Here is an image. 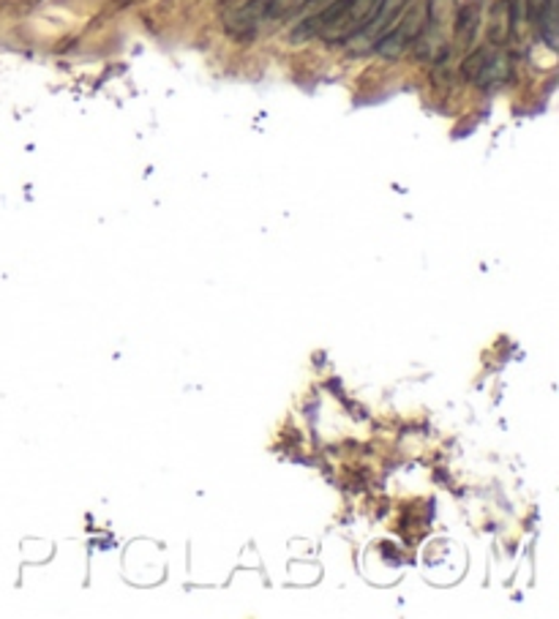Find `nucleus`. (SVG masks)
I'll use <instances>...</instances> for the list:
<instances>
[{"label": "nucleus", "mask_w": 559, "mask_h": 619, "mask_svg": "<svg viewBox=\"0 0 559 619\" xmlns=\"http://www.w3.org/2000/svg\"><path fill=\"white\" fill-rule=\"evenodd\" d=\"M428 20V0H405V7L399 9L396 20L390 23V28L385 30L383 39L374 45V52L388 61H396L407 52V47L418 45L423 28H426Z\"/></svg>", "instance_id": "3"}, {"label": "nucleus", "mask_w": 559, "mask_h": 619, "mask_svg": "<svg viewBox=\"0 0 559 619\" xmlns=\"http://www.w3.org/2000/svg\"><path fill=\"white\" fill-rule=\"evenodd\" d=\"M510 39H513V9H510V0H494L488 41L494 47H505Z\"/></svg>", "instance_id": "6"}, {"label": "nucleus", "mask_w": 559, "mask_h": 619, "mask_svg": "<svg viewBox=\"0 0 559 619\" xmlns=\"http://www.w3.org/2000/svg\"><path fill=\"white\" fill-rule=\"evenodd\" d=\"M401 7H405V0H383L377 14L371 17V23L347 41L349 50H352L355 55H363V52L374 50V45L383 39V34L390 28V23L396 20V14H399Z\"/></svg>", "instance_id": "5"}, {"label": "nucleus", "mask_w": 559, "mask_h": 619, "mask_svg": "<svg viewBox=\"0 0 559 619\" xmlns=\"http://www.w3.org/2000/svg\"><path fill=\"white\" fill-rule=\"evenodd\" d=\"M481 0H467L464 7L459 9V14H456V39H459L461 45H470V41L475 39L477 23H481Z\"/></svg>", "instance_id": "7"}, {"label": "nucleus", "mask_w": 559, "mask_h": 619, "mask_svg": "<svg viewBox=\"0 0 559 619\" xmlns=\"http://www.w3.org/2000/svg\"><path fill=\"white\" fill-rule=\"evenodd\" d=\"M383 0H331L320 12L306 17L293 30V41L322 39L327 45H347L371 23Z\"/></svg>", "instance_id": "1"}, {"label": "nucleus", "mask_w": 559, "mask_h": 619, "mask_svg": "<svg viewBox=\"0 0 559 619\" xmlns=\"http://www.w3.org/2000/svg\"><path fill=\"white\" fill-rule=\"evenodd\" d=\"M461 72H464L467 83H472L475 88L494 90L513 79V61H510V55L502 47H477L464 61Z\"/></svg>", "instance_id": "4"}, {"label": "nucleus", "mask_w": 559, "mask_h": 619, "mask_svg": "<svg viewBox=\"0 0 559 619\" xmlns=\"http://www.w3.org/2000/svg\"><path fill=\"white\" fill-rule=\"evenodd\" d=\"M306 3L309 0H249L229 14L227 28L229 34L240 36V39H251L268 25H276L289 14L303 12Z\"/></svg>", "instance_id": "2"}]
</instances>
